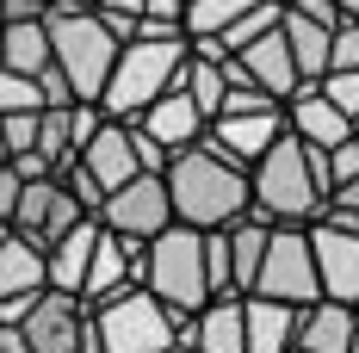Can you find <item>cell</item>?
Instances as JSON below:
<instances>
[{"label":"cell","mask_w":359,"mask_h":353,"mask_svg":"<svg viewBox=\"0 0 359 353\" xmlns=\"http://www.w3.org/2000/svg\"><path fill=\"white\" fill-rule=\"evenodd\" d=\"M180 6H186V0H143V19H174L180 25Z\"/></svg>","instance_id":"f546056e"},{"label":"cell","mask_w":359,"mask_h":353,"mask_svg":"<svg viewBox=\"0 0 359 353\" xmlns=\"http://www.w3.org/2000/svg\"><path fill=\"white\" fill-rule=\"evenodd\" d=\"M353 310H359V304H353Z\"/></svg>","instance_id":"74e56055"},{"label":"cell","mask_w":359,"mask_h":353,"mask_svg":"<svg viewBox=\"0 0 359 353\" xmlns=\"http://www.w3.org/2000/svg\"><path fill=\"white\" fill-rule=\"evenodd\" d=\"M186 44H192V37H168V44L130 37V44H118V56H111V69H106V87H100L93 106L106 112V118H137V112H143L149 100L180 74Z\"/></svg>","instance_id":"5b68a950"},{"label":"cell","mask_w":359,"mask_h":353,"mask_svg":"<svg viewBox=\"0 0 359 353\" xmlns=\"http://www.w3.org/2000/svg\"><path fill=\"white\" fill-rule=\"evenodd\" d=\"M161 186H168L174 217L192 223V229H217V223H229V217L248 211V168L229 161L211 137L174 149L168 168H161Z\"/></svg>","instance_id":"6da1fadb"},{"label":"cell","mask_w":359,"mask_h":353,"mask_svg":"<svg viewBox=\"0 0 359 353\" xmlns=\"http://www.w3.org/2000/svg\"><path fill=\"white\" fill-rule=\"evenodd\" d=\"M32 6H37V13H50V6H56V0H32Z\"/></svg>","instance_id":"836d02e7"},{"label":"cell","mask_w":359,"mask_h":353,"mask_svg":"<svg viewBox=\"0 0 359 353\" xmlns=\"http://www.w3.org/2000/svg\"><path fill=\"white\" fill-rule=\"evenodd\" d=\"M285 131V106H254V112H217L211 124H205V137L229 155V161H242L254 168L260 161V149Z\"/></svg>","instance_id":"4fadbf2b"},{"label":"cell","mask_w":359,"mask_h":353,"mask_svg":"<svg viewBox=\"0 0 359 353\" xmlns=\"http://www.w3.org/2000/svg\"><path fill=\"white\" fill-rule=\"evenodd\" d=\"M323 199H328L323 149L279 131L248 168V211H260L266 223H310V217H323Z\"/></svg>","instance_id":"7a4b0ae2"},{"label":"cell","mask_w":359,"mask_h":353,"mask_svg":"<svg viewBox=\"0 0 359 353\" xmlns=\"http://www.w3.org/2000/svg\"><path fill=\"white\" fill-rule=\"evenodd\" d=\"M334 6H341V13H347V19H359V0H334Z\"/></svg>","instance_id":"1f68e13d"},{"label":"cell","mask_w":359,"mask_h":353,"mask_svg":"<svg viewBox=\"0 0 359 353\" xmlns=\"http://www.w3.org/2000/svg\"><path fill=\"white\" fill-rule=\"evenodd\" d=\"M248 291L279 298V304H297V310H304L310 298H323L304 223H273V229H266V248H260V267H254V285H248Z\"/></svg>","instance_id":"52a82bcc"},{"label":"cell","mask_w":359,"mask_h":353,"mask_svg":"<svg viewBox=\"0 0 359 353\" xmlns=\"http://www.w3.org/2000/svg\"><path fill=\"white\" fill-rule=\"evenodd\" d=\"M323 93L359 124V69H328V74H323Z\"/></svg>","instance_id":"d4e9b609"},{"label":"cell","mask_w":359,"mask_h":353,"mask_svg":"<svg viewBox=\"0 0 359 353\" xmlns=\"http://www.w3.org/2000/svg\"><path fill=\"white\" fill-rule=\"evenodd\" d=\"M229 56H236V62L248 69V81L260 87V93H273L279 106L304 87V74H297V62H291V44H285V32H279V19H273L266 32H254L242 50H229Z\"/></svg>","instance_id":"8fae6325"},{"label":"cell","mask_w":359,"mask_h":353,"mask_svg":"<svg viewBox=\"0 0 359 353\" xmlns=\"http://www.w3.org/2000/svg\"><path fill=\"white\" fill-rule=\"evenodd\" d=\"M37 106H43V93H37L32 74L0 69V112H37Z\"/></svg>","instance_id":"cb8c5ba5"},{"label":"cell","mask_w":359,"mask_h":353,"mask_svg":"<svg viewBox=\"0 0 359 353\" xmlns=\"http://www.w3.org/2000/svg\"><path fill=\"white\" fill-rule=\"evenodd\" d=\"M180 317L149 285H118L100 304H87V341L93 353H174Z\"/></svg>","instance_id":"3957f363"},{"label":"cell","mask_w":359,"mask_h":353,"mask_svg":"<svg viewBox=\"0 0 359 353\" xmlns=\"http://www.w3.org/2000/svg\"><path fill=\"white\" fill-rule=\"evenodd\" d=\"M323 211H328V217H353V211H359V174H353V180H334V186H328Z\"/></svg>","instance_id":"4316f807"},{"label":"cell","mask_w":359,"mask_h":353,"mask_svg":"<svg viewBox=\"0 0 359 353\" xmlns=\"http://www.w3.org/2000/svg\"><path fill=\"white\" fill-rule=\"evenodd\" d=\"M37 112H43V106H37ZM37 112H0L6 161H13V155H32V142H37Z\"/></svg>","instance_id":"603a6c76"},{"label":"cell","mask_w":359,"mask_h":353,"mask_svg":"<svg viewBox=\"0 0 359 353\" xmlns=\"http://www.w3.org/2000/svg\"><path fill=\"white\" fill-rule=\"evenodd\" d=\"M19 186H25V174H19L13 161H0V223H6L13 205H19Z\"/></svg>","instance_id":"f1b7e54d"},{"label":"cell","mask_w":359,"mask_h":353,"mask_svg":"<svg viewBox=\"0 0 359 353\" xmlns=\"http://www.w3.org/2000/svg\"><path fill=\"white\" fill-rule=\"evenodd\" d=\"M100 223L106 229H118V236H130V242H149L161 223H174V205H168V186H161V174H137L124 180V186H111L106 199H100Z\"/></svg>","instance_id":"9c48e42d"},{"label":"cell","mask_w":359,"mask_h":353,"mask_svg":"<svg viewBox=\"0 0 359 353\" xmlns=\"http://www.w3.org/2000/svg\"><path fill=\"white\" fill-rule=\"evenodd\" d=\"M56 6H93V0H56Z\"/></svg>","instance_id":"d6a6232c"},{"label":"cell","mask_w":359,"mask_h":353,"mask_svg":"<svg viewBox=\"0 0 359 353\" xmlns=\"http://www.w3.org/2000/svg\"><path fill=\"white\" fill-rule=\"evenodd\" d=\"M43 248L25 242V236H0V298H32V291H43Z\"/></svg>","instance_id":"44dd1931"},{"label":"cell","mask_w":359,"mask_h":353,"mask_svg":"<svg viewBox=\"0 0 359 353\" xmlns=\"http://www.w3.org/2000/svg\"><path fill=\"white\" fill-rule=\"evenodd\" d=\"M304 236H310V260H316L323 298L359 304V229L347 217H310Z\"/></svg>","instance_id":"ba28073f"},{"label":"cell","mask_w":359,"mask_h":353,"mask_svg":"<svg viewBox=\"0 0 359 353\" xmlns=\"http://www.w3.org/2000/svg\"><path fill=\"white\" fill-rule=\"evenodd\" d=\"M43 32H50V56H56L62 81L74 87V100H100L106 69H111V56H118V37L100 25V13L93 6H50L43 13Z\"/></svg>","instance_id":"8992f818"},{"label":"cell","mask_w":359,"mask_h":353,"mask_svg":"<svg viewBox=\"0 0 359 353\" xmlns=\"http://www.w3.org/2000/svg\"><path fill=\"white\" fill-rule=\"evenodd\" d=\"M130 124H137V131H143L149 142H161L168 155H174V149H186V142H198V137H205V112L192 106V93H186L180 81H168V87H161V93H155V100H149V106L137 112Z\"/></svg>","instance_id":"7c38bea8"},{"label":"cell","mask_w":359,"mask_h":353,"mask_svg":"<svg viewBox=\"0 0 359 353\" xmlns=\"http://www.w3.org/2000/svg\"><path fill=\"white\" fill-rule=\"evenodd\" d=\"M254 0H186L180 6V25H186V37H217L229 19H242Z\"/></svg>","instance_id":"7402d4cb"},{"label":"cell","mask_w":359,"mask_h":353,"mask_svg":"<svg viewBox=\"0 0 359 353\" xmlns=\"http://www.w3.org/2000/svg\"><path fill=\"white\" fill-rule=\"evenodd\" d=\"M347 353H359V328H353V341H347Z\"/></svg>","instance_id":"e575fe53"},{"label":"cell","mask_w":359,"mask_h":353,"mask_svg":"<svg viewBox=\"0 0 359 353\" xmlns=\"http://www.w3.org/2000/svg\"><path fill=\"white\" fill-rule=\"evenodd\" d=\"M93 242H100V217H93V211L74 217L69 229L43 248V279L56 285V291H74V298H81V279H87V254H93Z\"/></svg>","instance_id":"ac0fdd59"},{"label":"cell","mask_w":359,"mask_h":353,"mask_svg":"<svg viewBox=\"0 0 359 353\" xmlns=\"http://www.w3.org/2000/svg\"><path fill=\"white\" fill-rule=\"evenodd\" d=\"M359 328V310L353 304H341V298H310L304 310H297V335H291V347L304 353H347Z\"/></svg>","instance_id":"2e32d148"},{"label":"cell","mask_w":359,"mask_h":353,"mask_svg":"<svg viewBox=\"0 0 359 353\" xmlns=\"http://www.w3.org/2000/svg\"><path fill=\"white\" fill-rule=\"evenodd\" d=\"M124 124H130V118H124ZM130 149H137V168H143V174H161V168H168V149H161V142H149L137 124H130Z\"/></svg>","instance_id":"83f0119b"},{"label":"cell","mask_w":359,"mask_h":353,"mask_svg":"<svg viewBox=\"0 0 359 353\" xmlns=\"http://www.w3.org/2000/svg\"><path fill=\"white\" fill-rule=\"evenodd\" d=\"M137 285H149L174 317H192L211 298V279H205V229H192L180 217L161 223L143 242V273H137Z\"/></svg>","instance_id":"277c9868"},{"label":"cell","mask_w":359,"mask_h":353,"mask_svg":"<svg viewBox=\"0 0 359 353\" xmlns=\"http://www.w3.org/2000/svg\"><path fill=\"white\" fill-rule=\"evenodd\" d=\"M285 131L304 137V142H316V149H334L341 137H353V118L323 93V81H304L285 100Z\"/></svg>","instance_id":"9a60e30c"},{"label":"cell","mask_w":359,"mask_h":353,"mask_svg":"<svg viewBox=\"0 0 359 353\" xmlns=\"http://www.w3.org/2000/svg\"><path fill=\"white\" fill-rule=\"evenodd\" d=\"M291 353H304V347H291Z\"/></svg>","instance_id":"8d00e7d4"},{"label":"cell","mask_w":359,"mask_h":353,"mask_svg":"<svg viewBox=\"0 0 359 353\" xmlns=\"http://www.w3.org/2000/svg\"><path fill=\"white\" fill-rule=\"evenodd\" d=\"M137 273H143V242H130V236L100 223V242L87 254V279H81V304H100L118 285H137Z\"/></svg>","instance_id":"5bb4252c"},{"label":"cell","mask_w":359,"mask_h":353,"mask_svg":"<svg viewBox=\"0 0 359 353\" xmlns=\"http://www.w3.org/2000/svg\"><path fill=\"white\" fill-rule=\"evenodd\" d=\"M93 6H118V13H130V19L143 13V0H93Z\"/></svg>","instance_id":"4dcf8cb0"},{"label":"cell","mask_w":359,"mask_h":353,"mask_svg":"<svg viewBox=\"0 0 359 353\" xmlns=\"http://www.w3.org/2000/svg\"><path fill=\"white\" fill-rule=\"evenodd\" d=\"M56 174H62V186H69L74 199H81V211H100V199H106V192H100V180L87 174L81 161H69V168H56Z\"/></svg>","instance_id":"484cf974"},{"label":"cell","mask_w":359,"mask_h":353,"mask_svg":"<svg viewBox=\"0 0 359 353\" xmlns=\"http://www.w3.org/2000/svg\"><path fill=\"white\" fill-rule=\"evenodd\" d=\"M56 62L50 56V32H43V13L37 19H6L0 25V69H13V74H43Z\"/></svg>","instance_id":"ffe728a7"},{"label":"cell","mask_w":359,"mask_h":353,"mask_svg":"<svg viewBox=\"0 0 359 353\" xmlns=\"http://www.w3.org/2000/svg\"><path fill=\"white\" fill-rule=\"evenodd\" d=\"M74 217H87V211H81V199L62 186V174H32L25 186H19V205H13V217H6V229L25 236V242H37V248H50Z\"/></svg>","instance_id":"30bf717a"},{"label":"cell","mask_w":359,"mask_h":353,"mask_svg":"<svg viewBox=\"0 0 359 353\" xmlns=\"http://www.w3.org/2000/svg\"><path fill=\"white\" fill-rule=\"evenodd\" d=\"M334 25H341V19H334ZM334 25L316 19V13H304V6H279V32H285L291 62H297L304 81H323V69H328V32H334Z\"/></svg>","instance_id":"d6986e66"},{"label":"cell","mask_w":359,"mask_h":353,"mask_svg":"<svg viewBox=\"0 0 359 353\" xmlns=\"http://www.w3.org/2000/svg\"><path fill=\"white\" fill-rule=\"evenodd\" d=\"M0 161H6V137H0Z\"/></svg>","instance_id":"d590c367"},{"label":"cell","mask_w":359,"mask_h":353,"mask_svg":"<svg viewBox=\"0 0 359 353\" xmlns=\"http://www.w3.org/2000/svg\"><path fill=\"white\" fill-rule=\"evenodd\" d=\"M291 335H297V304L242 291V353H291Z\"/></svg>","instance_id":"e0dca14e"}]
</instances>
